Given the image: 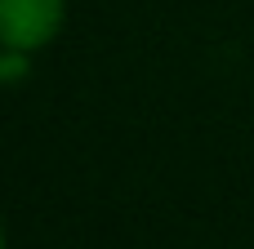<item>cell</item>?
<instances>
[{"label":"cell","instance_id":"3","mask_svg":"<svg viewBox=\"0 0 254 249\" xmlns=\"http://www.w3.org/2000/svg\"><path fill=\"white\" fill-rule=\"evenodd\" d=\"M0 249H4V223H0Z\"/></svg>","mask_w":254,"mask_h":249},{"label":"cell","instance_id":"1","mask_svg":"<svg viewBox=\"0 0 254 249\" xmlns=\"http://www.w3.org/2000/svg\"><path fill=\"white\" fill-rule=\"evenodd\" d=\"M67 22V0H0V49L40 53L58 40Z\"/></svg>","mask_w":254,"mask_h":249},{"label":"cell","instance_id":"2","mask_svg":"<svg viewBox=\"0 0 254 249\" xmlns=\"http://www.w3.org/2000/svg\"><path fill=\"white\" fill-rule=\"evenodd\" d=\"M31 67V53H18V49H0V85H18Z\"/></svg>","mask_w":254,"mask_h":249}]
</instances>
